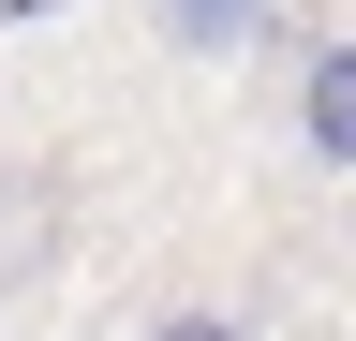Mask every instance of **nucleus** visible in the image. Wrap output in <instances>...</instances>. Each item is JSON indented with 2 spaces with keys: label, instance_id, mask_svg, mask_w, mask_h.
<instances>
[{
  "label": "nucleus",
  "instance_id": "1",
  "mask_svg": "<svg viewBox=\"0 0 356 341\" xmlns=\"http://www.w3.org/2000/svg\"><path fill=\"white\" fill-rule=\"evenodd\" d=\"M297 149L327 163V178H356V30L297 60Z\"/></svg>",
  "mask_w": 356,
  "mask_h": 341
},
{
  "label": "nucleus",
  "instance_id": "2",
  "mask_svg": "<svg viewBox=\"0 0 356 341\" xmlns=\"http://www.w3.org/2000/svg\"><path fill=\"white\" fill-rule=\"evenodd\" d=\"M267 30V0H163V45H193V60H238Z\"/></svg>",
  "mask_w": 356,
  "mask_h": 341
},
{
  "label": "nucleus",
  "instance_id": "3",
  "mask_svg": "<svg viewBox=\"0 0 356 341\" xmlns=\"http://www.w3.org/2000/svg\"><path fill=\"white\" fill-rule=\"evenodd\" d=\"M149 341H252V326H238V312H163Z\"/></svg>",
  "mask_w": 356,
  "mask_h": 341
}]
</instances>
